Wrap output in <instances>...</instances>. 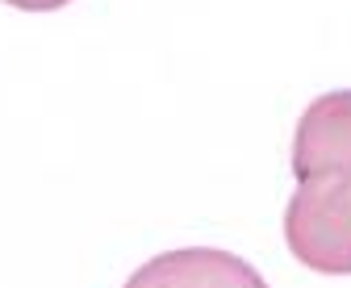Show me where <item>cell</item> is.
<instances>
[{"instance_id": "277c9868", "label": "cell", "mask_w": 351, "mask_h": 288, "mask_svg": "<svg viewBox=\"0 0 351 288\" xmlns=\"http://www.w3.org/2000/svg\"><path fill=\"white\" fill-rule=\"evenodd\" d=\"M9 9H21V13H55L63 5H71V0H5Z\"/></svg>"}, {"instance_id": "3957f363", "label": "cell", "mask_w": 351, "mask_h": 288, "mask_svg": "<svg viewBox=\"0 0 351 288\" xmlns=\"http://www.w3.org/2000/svg\"><path fill=\"white\" fill-rule=\"evenodd\" d=\"M125 288H268L247 259L217 246H180L147 259Z\"/></svg>"}, {"instance_id": "6da1fadb", "label": "cell", "mask_w": 351, "mask_h": 288, "mask_svg": "<svg viewBox=\"0 0 351 288\" xmlns=\"http://www.w3.org/2000/svg\"><path fill=\"white\" fill-rule=\"evenodd\" d=\"M285 242L301 267L351 276V180H297L285 209Z\"/></svg>"}, {"instance_id": "7a4b0ae2", "label": "cell", "mask_w": 351, "mask_h": 288, "mask_svg": "<svg viewBox=\"0 0 351 288\" xmlns=\"http://www.w3.org/2000/svg\"><path fill=\"white\" fill-rule=\"evenodd\" d=\"M297 180H351V88L326 92L305 105L293 134Z\"/></svg>"}]
</instances>
